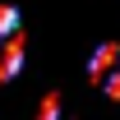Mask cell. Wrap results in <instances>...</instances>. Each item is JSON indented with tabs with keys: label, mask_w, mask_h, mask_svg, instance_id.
I'll return each mask as SVG.
<instances>
[{
	"label": "cell",
	"mask_w": 120,
	"mask_h": 120,
	"mask_svg": "<svg viewBox=\"0 0 120 120\" xmlns=\"http://www.w3.org/2000/svg\"><path fill=\"white\" fill-rule=\"evenodd\" d=\"M23 65V23H19V9L0 5V83H9Z\"/></svg>",
	"instance_id": "cell-1"
},
{
	"label": "cell",
	"mask_w": 120,
	"mask_h": 120,
	"mask_svg": "<svg viewBox=\"0 0 120 120\" xmlns=\"http://www.w3.org/2000/svg\"><path fill=\"white\" fill-rule=\"evenodd\" d=\"M88 79L106 92V97H120V42H106V46H97V51H92V60H88Z\"/></svg>",
	"instance_id": "cell-2"
}]
</instances>
